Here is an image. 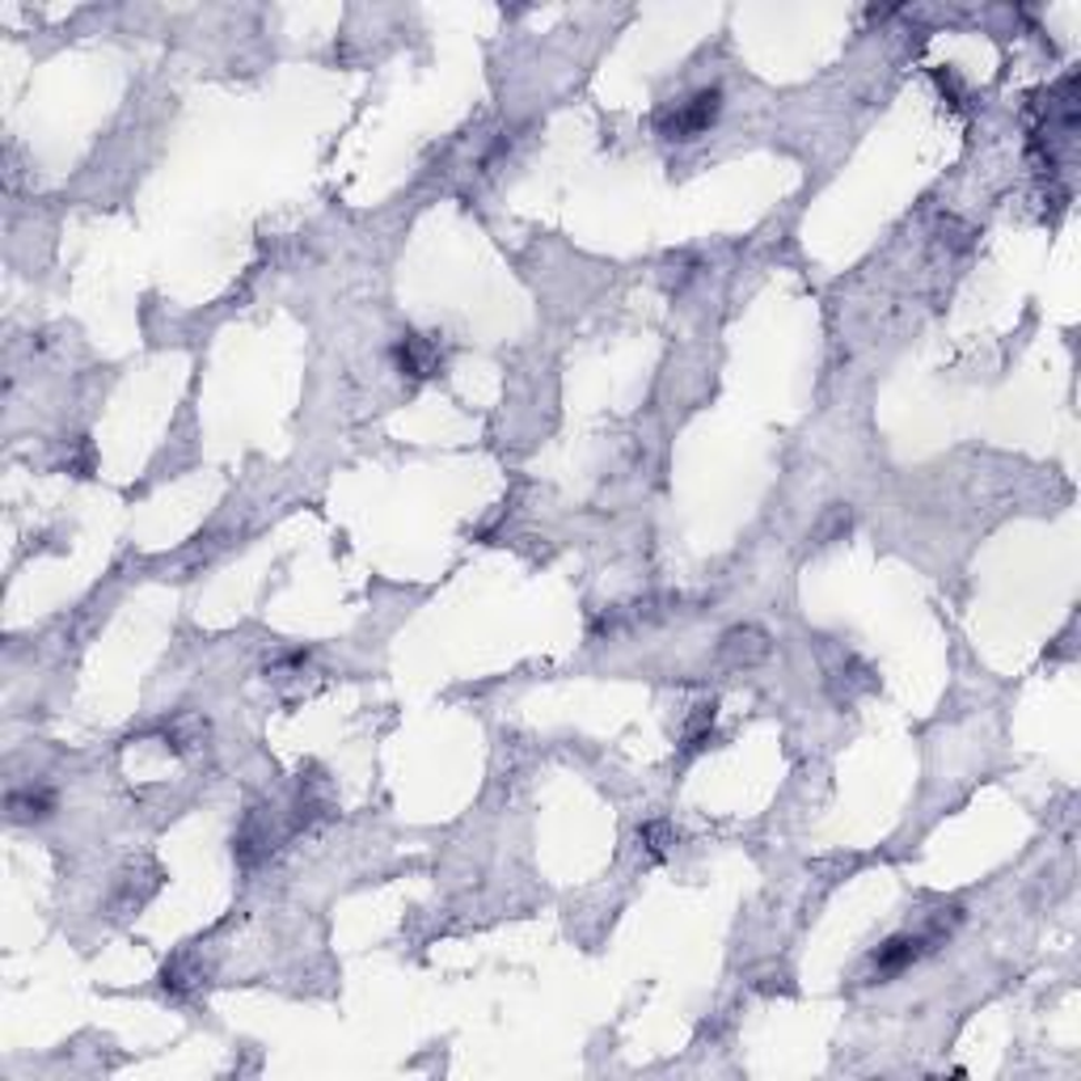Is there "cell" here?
I'll list each match as a JSON object with an SVG mask.
<instances>
[{
  "label": "cell",
  "instance_id": "obj_1",
  "mask_svg": "<svg viewBox=\"0 0 1081 1081\" xmlns=\"http://www.w3.org/2000/svg\"><path fill=\"white\" fill-rule=\"evenodd\" d=\"M719 114H722V89L710 86V89H698L693 98L677 102L672 110H663L655 119V128L663 140H698L701 131H710L719 123Z\"/></svg>",
  "mask_w": 1081,
  "mask_h": 1081
},
{
  "label": "cell",
  "instance_id": "obj_2",
  "mask_svg": "<svg viewBox=\"0 0 1081 1081\" xmlns=\"http://www.w3.org/2000/svg\"><path fill=\"white\" fill-rule=\"evenodd\" d=\"M393 363H398V372L402 377H414V381H423V377H436V368H440V351H436V342L423 339V334H402V339L393 342Z\"/></svg>",
  "mask_w": 1081,
  "mask_h": 1081
},
{
  "label": "cell",
  "instance_id": "obj_3",
  "mask_svg": "<svg viewBox=\"0 0 1081 1081\" xmlns=\"http://www.w3.org/2000/svg\"><path fill=\"white\" fill-rule=\"evenodd\" d=\"M237 862L246 870H254L262 858H271V849H276V832H271V824H262V815H250L246 824H241V832H237Z\"/></svg>",
  "mask_w": 1081,
  "mask_h": 1081
},
{
  "label": "cell",
  "instance_id": "obj_4",
  "mask_svg": "<svg viewBox=\"0 0 1081 1081\" xmlns=\"http://www.w3.org/2000/svg\"><path fill=\"white\" fill-rule=\"evenodd\" d=\"M925 951V938H912V933H895L888 938L879 951H874V975H900L909 963H917Z\"/></svg>",
  "mask_w": 1081,
  "mask_h": 1081
},
{
  "label": "cell",
  "instance_id": "obj_5",
  "mask_svg": "<svg viewBox=\"0 0 1081 1081\" xmlns=\"http://www.w3.org/2000/svg\"><path fill=\"white\" fill-rule=\"evenodd\" d=\"M56 811V794L47 785H26V790H13L9 794V815L18 824H34V820H47Z\"/></svg>",
  "mask_w": 1081,
  "mask_h": 1081
},
{
  "label": "cell",
  "instance_id": "obj_6",
  "mask_svg": "<svg viewBox=\"0 0 1081 1081\" xmlns=\"http://www.w3.org/2000/svg\"><path fill=\"white\" fill-rule=\"evenodd\" d=\"M722 655L735 659V663H752V659H764L769 655V638L761 634V630H752V625H743V630H731V634L722 638Z\"/></svg>",
  "mask_w": 1081,
  "mask_h": 1081
},
{
  "label": "cell",
  "instance_id": "obj_7",
  "mask_svg": "<svg viewBox=\"0 0 1081 1081\" xmlns=\"http://www.w3.org/2000/svg\"><path fill=\"white\" fill-rule=\"evenodd\" d=\"M638 837L647 841V849H651L655 858H663V853H668V845L677 841V837H672V828H668V824H647V828H642V832H638Z\"/></svg>",
  "mask_w": 1081,
  "mask_h": 1081
}]
</instances>
